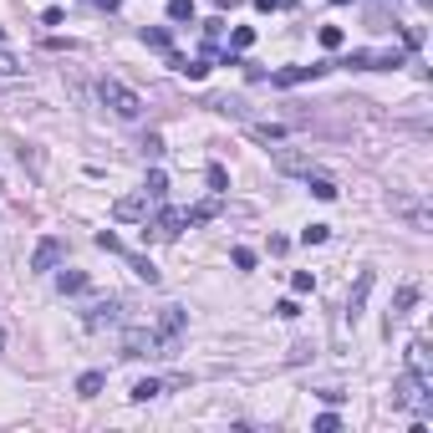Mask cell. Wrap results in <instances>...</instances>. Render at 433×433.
<instances>
[{
  "label": "cell",
  "instance_id": "6da1fadb",
  "mask_svg": "<svg viewBox=\"0 0 433 433\" xmlns=\"http://www.w3.org/2000/svg\"><path fill=\"white\" fill-rule=\"evenodd\" d=\"M97 97H102V108H112L117 117H138V112H143V97H138L133 87H123L117 77H102V82H97Z\"/></svg>",
  "mask_w": 433,
  "mask_h": 433
},
{
  "label": "cell",
  "instance_id": "7a4b0ae2",
  "mask_svg": "<svg viewBox=\"0 0 433 433\" xmlns=\"http://www.w3.org/2000/svg\"><path fill=\"white\" fill-rule=\"evenodd\" d=\"M428 387H433V383H423L418 372H403L398 383H392V403H398V408H413V413H433Z\"/></svg>",
  "mask_w": 433,
  "mask_h": 433
},
{
  "label": "cell",
  "instance_id": "3957f363",
  "mask_svg": "<svg viewBox=\"0 0 433 433\" xmlns=\"http://www.w3.org/2000/svg\"><path fill=\"white\" fill-rule=\"evenodd\" d=\"M123 357H168V352L153 326H133V332H123Z\"/></svg>",
  "mask_w": 433,
  "mask_h": 433
},
{
  "label": "cell",
  "instance_id": "277c9868",
  "mask_svg": "<svg viewBox=\"0 0 433 433\" xmlns=\"http://www.w3.org/2000/svg\"><path fill=\"white\" fill-rule=\"evenodd\" d=\"M61 260H67V240H57V234H46V240L36 245V255H31V270H57Z\"/></svg>",
  "mask_w": 433,
  "mask_h": 433
},
{
  "label": "cell",
  "instance_id": "5b68a950",
  "mask_svg": "<svg viewBox=\"0 0 433 433\" xmlns=\"http://www.w3.org/2000/svg\"><path fill=\"white\" fill-rule=\"evenodd\" d=\"M183 321H189V316H183V306H163V311H159V326H153V332L163 336V352H174L179 332H183Z\"/></svg>",
  "mask_w": 433,
  "mask_h": 433
},
{
  "label": "cell",
  "instance_id": "8992f818",
  "mask_svg": "<svg viewBox=\"0 0 433 433\" xmlns=\"http://www.w3.org/2000/svg\"><path fill=\"white\" fill-rule=\"evenodd\" d=\"M372 281H377L372 270H357V285H352V291H347V321H352V326H357L362 306H367V296H372Z\"/></svg>",
  "mask_w": 433,
  "mask_h": 433
},
{
  "label": "cell",
  "instance_id": "52a82bcc",
  "mask_svg": "<svg viewBox=\"0 0 433 433\" xmlns=\"http://www.w3.org/2000/svg\"><path fill=\"white\" fill-rule=\"evenodd\" d=\"M112 219H123V225L148 219V194H128V199H117V204H112Z\"/></svg>",
  "mask_w": 433,
  "mask_h": 433
},
{
  "label": "cell",
  "instance_id": "ba28073f",
  "mask_svg": "<svg viewBox=\"0 0 433 433\" xmlns=\"http://www.w3.org/2000/svg\"><path fill=\"white\" fill-rule=\"evenodd\" d=\"M418 296H423V285H418V281H403V285H398V296H392V311H387V321L408 316V311L418 306Z\"/></svg>",
  "mask_w": 433,
  "mask_h": 433
},
{
  "label": "cell",
  "instance_id": "9c48e42d",
  "mask_svg": "<svg viewBox=\"0 0 433 433\" xmlns=\"http://www.w3.org/2000/svg\"><path fill=\"white\" fill-rule=\"evenodd\" d=\"M270 159L281 174H311V159L306 153H296V148H270Z\"/></svg>",
  "mask_w": 433,
  "mask_h": 433
},
{
  "label": "cell",
  "instance_id": "30bf717a",
  "mask_svg": "<svg viewBox=\"0 0 433 433\" xmlns=\"http://www.w3.org/2000/svg\"><path fill=\"white\" fill-rule=\"evenodd\" d=\"M408 367H413L418 377H423V383H433V362H428V342H423V336H418V342L408 347Z\"/></svg>",
  "mask_w": 433,
  "mask_h": 433
},
{
  "label": "cell",
  "instance_id": "8fae6325",
  "mask_svg": "<svg viewBox=\"0 0 433 433\" xmlns=\"http://www.w3.org/2000/svg\"><path fill=\"white\" fill-rule=\"evenodd\" d=\"M326 67H285V72H275V82L281 87H296V82H316Z\"/></svg>",
  "mask_w": 433,
  "mask_h": 433
},
{
  "label": "cell",
  "instance_id": "7c38bea8",
  "mask_svg": "<svg viewBox=\"0 0 433 433\" xmlns=\"http://www.w3.org/2000/svg\"><path fill=\"white\" fill-rule=\"evenodd\" d=\"M392 214H403V219H408V225L428 230V209H423V204H408V199H392Z\"/></svg>",
  "mask_w": 433,
  "mask_h": 433
},
{
  "label": "cell",
  "instance_id": "4fadbf2b",
  "mask_svg": "<svg viewBox=\"0 0 433 433\" xmlns=\"http://www.w3.org/2000/svg\"><path fill=\"white\" fill-rule=\"evenodd\" d=\"M102 387H108V372H82L77 377V398H97Z\"/></svg>",
  "mask_w": 433,
  "mask_h": 433
},
{
  "label": "cell",
  "instance_id": "5bb4252c",
  "mask_svg": "<svg viewBox=\"0 0 433 433\" xmlns=\"http://www.w3.org/2000/svg\"><path fill=\"white\" fill-rule=\"evenodd\" d=\"M57 291H61V296H82V291H87V275H82V270H61V275H57Z\"/></svg>",
  "mask_w": 433,
  "mask_h": 433
},
{
  "label": "cell",
  "instance_id": "9a60e30c",
  "mask_svg": "<svg viewBox=\"0 0 433 433\" xmlns=\"http://www.w3.org/2000/svg\"><path fill=\"white\" fill-rule=\"evenodd\" d=\"M117 311H123V301H102V306L87 311V326H108V321H117Z\"/></svg>",
  "mask_w": 433,
  "mask_h": 433
},
{
  "label": "cell",
  "instance_id": "2e32d148",
  "mask_svg": "<svg viewBox=\"0 0 433 433\" xmlns=\"http://www.w3.org/2000/svg\"><path fill=\"white\" fill-rule=\"evenodd\" d=\"M159 392H163V383H153V377H138L128 398H133V403H153V398H159Z\"/></svg>",
  "mask_w": 433,
  "mask_h": 433
},
{
  "label": "cell",
  "instance_id": "e0dca14e",
  "mask_svg": "<svg viewBox=\"0 0 433 433\" xmlns=\"http://www.w3.org/2000/svg\"><path fill=\"white\" fill-rule=\"evenodd\" d=\"M403 67V51H372V61H367V72H392Z\"/></svg>",
  "mask_w": 433,
  "mask_h": 433
},
{
  "label": "cell",
  "instance_id": "ac0fdd59",
  "mask_svg": "<svg viewBox=\"0 0 433 433\" xmlns=\"http://www.w3.org/2000/svg\"><path fill=\"white\" fill-rule=\"evenodd\" d=\"M214 214H219V199H209V204H194L189 214H183V225H209Z\"/></svg>",
  "mask_w": 433,
  "mask_h": 433
},
{
  "label": "cell",
  "instance_id": "d6986e66",
  "mask_svg": "<svg viewBox=\"0 0 433 433\" xmlns=\"http://www.w3.org/2000/svg\"><path fill=\"white\" fill-rule=\"evenodd\" d=\"M128 265H133V275H138V281L159 285V265H153V260H143V255H128Z\"/></svg>",
  "mask_w": 433,
  "mask_h": 433
},
{
  "label": "cell",
  "instance_id": "ffe728a7",
  "mask_svg": "<svg viewBox=\"0 0 433 433\" xmlns=\"http://www.w3.org/2000/svg\"><path fill=\"white\" fill-rule=\"evenodd\" d=\"M306 183H311V194H316V199H326V204H332L336 194H342V189H336L332 179H316V174H306Z\"/></svg>",
  "mask_w": 433,
  "mask_h": 433
},
{
  "label": "cell",
  "instance_id": "44dd1931",
  "mask_svg": "<svg viewBox=\"0 0 433 433\" xmlns=\"http://www.w3.org/2000/svg\"><path fill=\"white\" fill-rule=\"evenodd\" d=\"M179 230H183V214H179V209H163V214H159V234H168V240H174Z\"/></svg>",
  "mask_w": 433,
  "mask_h": 433
},
{
  "label": "cell",
  "instance_id": "7402d4cb",
  "mask_svg": "<svg viewBox=\"0 0 433 433\" xmlns=\"http://www.w3.org/2000/svg\"><path fill=\"white\" fill-rule=\"evenodd\" d=\"M143 194H148V199H163V194H168V179L159 174V168L148 174V183H143Z\"/></svg>",
  "mask_w": 433,
  "mask_h": 433
},
{
  "label": "cell",
  "instance_id": "603a6c76",
  "mask_svg": "<svg viewBox=\"0 0 433 433\" xmlns=\"http://www.w3.org/2000/svg\"><path fill=\"white\" fill-rule=\"evenodd\" d=\"M291 291H296V296H311V291H316V281H311V270H296V275H291Z\"/></svg>",
  "mask_w": 433,
  "mask_h": 433
},
{
  "label": "cell",
  "instance_id": "cb8c5ba5",
  "mask_svg": "<svg viewBox=\"0 0 433 433\" xmlns=\"http://www.w3.org/2000/svg\"><path fill=\"white\" fill-rule=\"evenodd\" d=\"M326 234H332V225H306L301 230V245H321Z\"/></svg>",
  "mask_w": 433,
  "mask_h": 433
},
{
  "label": "cell",
  "instance_id": "d4e9b609",
  "mask_svg": "<svg viewBox=\"0 0 433 433\" xmlns=\"http://www.w3.org/2000/svg\"><path fill=\"white\" fill-rule=\"evenodd\" d=\"M250 41H255V31H250V26H234L230 46H234V51H250Z\"/></svg>",
  "mask_w": 433,
  "mask_h": 433
},
{
  "label": "cell",
  "instance_id": "484cf974",
  "mask_svg": "<svg viewBox=\"0 0 433 433\" xmlns=\"http://www.w3.org/2000/svg\"><path fill=\"white\" fill-rule=\"evenodd\" d=\"M342 41H347V36H342V26H321V46H326V51H336Z\"/></svg>",
  "mask_w": 433,
  "mask_h": 433
},
{
  "label": "cell",
  "instance_id": "4316f807",
  "mask_svg": "<svg viewBox=\"0 0 433 433\" xmlns=\"http://www.w3.org/2000/svg\"><path fill=\"white\" fill-rule=\"evenodd\" d=\"M168 16L174 21H194V0H168Z\"/></svg>",
  "mask_w": 433,
  "mask_h": 433
},
{
  "label": "cell",
  "instance_id": "83f0119b",
  "mask_svg": "<svg viewBox=\"0 0 433 433\" xmlns=\"http://www.w3.org/2000/svg\"><path fill=\"white\" fill-rule=\"evenodd\" d=\"M97 245H102V250H108V255H128V250H123V240H117L112 230H102V234H97Z\"/></svg>",
  "mask_w": 433,
  "mask_h": 433
},
{
  "label": "cell",
  "instance_id": "f1b7e54d",
  "mask_svg": "<svg viewBox=\"0 0 433 433\" xmlns=\"http://www.w3.org/2000/svg\"><path fill=\"white\" fill-rule=\"evenodd\" d=\"M143 46H153V51H168V31H159V26H153V31H143Z\"/></svg>",
  "mask_w": 433,
  "mask_h": 433
},
{
  "label": "cell",
  "instance_id": "f546056e",
  "mask_svg": "<svg viewBox=\"0 0 433 433\" xmlns=\"http://www.w3.org/2000/svg\"><path fill=\"white\" fill-rule=\"evenodd\" d=\"M21 72V61H16V51H6L0 46V77H16Z\"/></svg>",
  "mask_w": 433,
  "mask_h": 433
},
{
  "label": "cell",
  "instance_id": "4dcf8cb0",
  "mask_svg": "<svg viewBox=\"0 0 433 433\" xmlns=\"http://www.w3.org/2000/svg\"><path fill=\"white\" fill-rule=\"evenodd\" d=\"M367 61H372V51H347L342 67H362V72H367Z\"/></svg>",
  "mask_w": 433,
  "mask_h": 433
},
{
  "label": "cell",
  "instance_id": "1f68e13d",
  "mask_svg": "<svg viewBox=\"0 0 433 433\" xmlns=\"http://www.w3.org/2000/svg\"><path fill=\"white\" fill-rule=\"evenodd\" d=\"M250 133H255L260 143H281V138H285V128H250Z\"/></svg>",
  "mask_w": 433,
  "mask_h": 433
},
{
  "label": "cell",
  "instance_id": "d6a6232c",
  "mask_svg": "<svg viewBox=\"0 0 433 433\" xmlns=\"http://www.w3.org/2000/svg\"><path fill=\"white\" fill-rule=\"evenodd\" d=\"M336 428H342V418H336V413H321L316 418V433H336Z\"/></svg>",
  "mask_w": 433,
  "mask_h": 433
},
{
  "label": "cell",
  "instance_id": "836d02e7",
  "mask_svg": "<svg viewBox=\"0 0 433 433\" xmlns=\"http://www.w3.org/2000/svg\"><path fill=\"white\" fill-rule=\"evenodd\" d=\"M143 153H148V159H159V153H163V138L148 133V138H143Z\"/></svg>",
  "mask_w": 433,
  "mask_h": 433
},
{
  "label": "cell",
  "instance_id": "e575fe53",
  "mask_svg": "<svg viewBox=\"0 0 433 433\" xmlns=\"http://www.w3.org/2000/svg\"><path fill=\"white\" fill-rule=\"evenodd\" d=\"M234 265H240V270H255V250H245V245H240V250H234Z\"/></svg>",
  "mask_w": 433,
  "mask_h": 433
},
{
  "label": "cell",
  "instance_id": "d590c367",
  "mask_svg": "<svg viewBox=\"0 0 433 433\" xmlns=\"http://www.w3.org/2000/svg\"><path fill=\"white\" fill-rule=\"evenodd\" d=\"M275 316H285V321H296V316H301V306H296V301H281V306H275Z\"/></svg>",
  "mask_w": 433,
  "mask_h": 433
},
{
  "label": "cell",
  "instance_id": "8d00e7d4",
  "mask_svg": "<svg viewBox=\"0 0 433 433\" xmlns=\"http://www.w3.org/2000/svg\"><path fill=\"white\" fill-rule=\"evenodd\" d=\"M255 10H281V0H255Z\"/></svg>",
  "mask_w": 433,
  "mask_h": 433
},
{
  "label": "cell",
  "instance_id": "74e56055",
  "mask_svg": "<svg viewBox=\"0 0 433 433\" xmlns=\"http://www.w3.org/2000/svg\"><path fill=\"white\" fill-rule=\"evenodd\" d=\"M214 6H219V10H234V6H240V0H214Z\"/></svg>",
  "mask_w": 433,
  "mask_h": 433
},
{
  "label": "cell",
  "instance_id": "f35d334b",
  "mask_svg": "<svg viewBox=\"0 0 433 433\" xmlns=\"http://www.w3.org/2000/svg\"><path fill=\"white\" fill-rule=\"evenodd\" d=\"M332 6H347V0H332Z\"/></svg>",
  "mask_w": 433,
  "mask_h": 433
},
{
  "label": "cell",
  "instance_id": "ab89813d",
  "mask_svg": "<svg viewBox=\"0 0 433 433\" xmlns=\"http://www.w3.org/2000/svg\"><path fill=\"white\" fill-rule=\"evenodd\" d=\"M0 342H6V336H0Z\"/></svg>",
  "mask_w": 433,
  "mask_h": 433
}]
</instances>
